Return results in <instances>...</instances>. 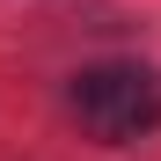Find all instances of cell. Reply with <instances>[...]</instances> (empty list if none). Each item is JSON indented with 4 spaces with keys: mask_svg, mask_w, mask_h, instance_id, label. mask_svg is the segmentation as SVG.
<instances>
[{
    "mask_svg": "<svg viewBox=\"0 0 161 161\" xmlns=\"http://www.w3.org/2000/svg\"><path fill=\"white\" fill-rule=\"evenodd\" d=\"M66 110L80 117V132H95L103 147H132L161 132V73L139 59H103V66H80L66 80Z\"/></svg>",
    "mask_w": 161,
    "mask_h": 161,
    "instance_id": "6da1fadb",
    "label": "cell"
}]
</instances>
